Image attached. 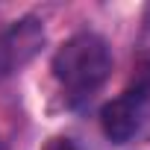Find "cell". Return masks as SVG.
Wrapping results in <instances>:
<instances>
[{"instance_id":"277c9868","label":"cell","mask_w":150,"mask_h":150,"mask_svg":"<svg viewBox=\"0 0 150 150\" xmlns=\"http://www.w3.org/2000/svg\"><path fill=\"white\" fill-rule=\"evenodd\" d=\"M41 150H80V144L74 138H68V135H50L41 144Z\"/></svg>"},{"instance_id":"3957f363","label":"cell","mask_w":150,"mask_h":150,"mask_svg":"<svg viewBox=\"0 0 150 150\" xmlns=\"http://www.w3.org/2000/svg\"><path fill=\"white\" fill-rule=\"evenodd\" d=\"M47 33L44 24L35 15H24L9 21L0 30V80L18 74L21 68H27L44 47Z\"/></svg>"},{"instance_id":"6da1fadb","label":"cell","mask_w":150,"mask_h":150,"mask_svg":"<svg viewBox=\"0 0 150 150\" xmlns=\"http://www.w3.org/2000/svg\"><path fill=\"white\" fill-rule=\"evenodd\" d=\"M53 80L62 91L65 106L86 103L112 74L109 41L97 33H77L59 44L50 62Z\"/></svg>"},{"instance_id":"8992f818","label":"cell","mask_w":150,"mask_h":150,"mask_svg":"<svg viewBox=\"0 0 150 150\" xmlns=\"http://www.w3.org/2000/svg\"><path fill=\"white\" fill-rule=\"evenodd\" d=\"M144 24H147V30H150V3L144 6Z\"/></svg>"},{"instance_id":"5b68a950","label":"cell","mask_w":150,"mask_h":150,"mask_svg":"<svg viewBox=\"0 0 150 150\" xmlns=\"http://www.w3.org/2000/svg\"><path fill=\"white\" fill-rule=\"evenodd\" d=\"M129 150H150V138H144V141H138V144H132Z\"/></svg>"},{"instance_id":"7a4b0ae2","label":"cell","mask_w":150,"mask_h":150,"mask_svg":"<svg viewBox=\"0 0 150 150\" xmlns=\"http://www.w3.org/2000/svg\"><path fill=\"white\" fill-rule=\"evenodd\" d=\"M147 118H150V47L135 56L124 91L100 109V127L112 144H127L147 124Z\"/></svg>"}]
</instances>
